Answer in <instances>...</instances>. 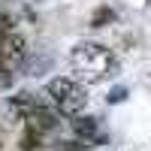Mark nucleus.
<instances>
[{"label":"nucleus","instance_id":"nucleus-1","mask_svg":"<svg viewBox=\"0 0 151 151\" xmlns=\"http://www.w3.org/2000/svg\"><path fill=\"white\" fill-rule=\"evenodd\" d=\"M9 112L21 121L24 130H36L42 136L58 127V115L42 103V100H36L33 94H15L9 100Z\"/></svg>","mask_w":151,"mask_h":151},{"label":"nucleus","instance_id":"nucleus-2","mask_svg":"<svg viewBox=\"0 0 151 151\" xmlns=\"http://www.w3.org/2000/svg\"><path fill=\"white\" fill-rule=\"evenodd\" d=\"M70 60H73V67L79 70V76L85 82H103L112 73V67H115L112 52L106 45H100V42H79L73 48Z\"/></svg>","mask_w":151,"mask_h":151},{"label":"nucleus","instance_id":"nucleus-3","mask_svg":"<svg viewBox=\"0 0 151 151\" xmlns=\"http://www.w3.org/2000/svg\"><path fill=\"white\" fill-rule=\"evenodd\" d=\"M45 91H48V97H52V103L60 109V115H67V118L82 115V109L88 106V94H85L82 82L70 79V76H58V79H52L45 85Z\"/></svg>","mask_w":151,"mask_h":151},{"label":"nucleus","instance_id":"nucleus-4","mask_svg":"<svg viewBox=\"0 0 151 151\" xmlns=\"http://www.w3.org/2000/svg\"><path fill=\"white\" fill-rule=\"evenodd\" d=\"M27 58V42L18 30H12V24L0 21V73H15L21 60Z\"/></svg>","mask_w":151,"mask_h":151},{"label":"nucleus","instance_id":"nucleus-5","mask_svg":"<svg viewBox=\"0 0 151 151\" xmlns=\"http://www.w3.org/2000/svg\"><path fill=\"white\" fill-rule=\"evenodd\" d=\"M76 121H73V127H76V133L79 136H91L94 130H97V121L94 118H82V115H73Z\"/></svg>","mask_w":151,"mask_h":151},{"label":"nucleus","instance_id":"nucleus-6","mask_svg":"<svg viewBox=\"0 0 151 151\" xmlns=\"http://www.w3.org/2000/svg\"><path fill=\"white\" fill-rule=\"evenodd\" d=\"M40 145H42V133H36V130H24L21 133V148L24 151H33Z\"/></svg>","mask_w":151,"mask_h":151},{"label":"nucleus","instance_id":"nucleus-7","mask_svg":"<svg viewBox=\"0 0 151 151\" xmlns=\"http://www.w3.org/2000/svg\"><path fill=\"white\" fill-rule=\"evenodd\" d=\"M106 18H112V9H100L94 15V27H100V21H106Z\"/></svg>","mask_w":151,"mask_h":151}]
</instances>
